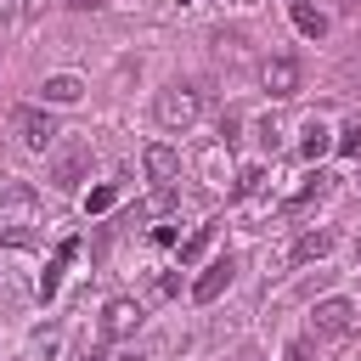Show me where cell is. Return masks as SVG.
Here are the masks:
<instances>
[{"label":"cell","instance_id":"cell-1","mask_svg":"<svg viewBox=\"0 0 361 361\" xmlns=\"http://www.w3.org/2000/svg\"><path fill=\"white\" fill-rule=\"evenodd\" d=\"M34 220H39V192H34L28 180L0 186V243L28 248V243H34Z\"/></svg>","mask_w":361,"mask_h":361},{"label":"cell","instance_id":"cell-2","mask_svg":"<svg viewBox=\"0 0 361 361\" xmlns=\"http://www.w3.org/2000/svg\"><path fill=\"white\" fill-rule=\"evenodd\" d=\"M197 113H203V96L192 90V85H164L158 90V102H152V118L164 124V130H186V124H197Z\"/></svg>","mask_w":361,"mask_h":361},{"label":"cell","instance_id":"cell-3","mask_svg":"<svg viewBox=\"0 0 361 361\" xmlns=\"http://www.w3.org/2000/svg\"><path fill=\"white\" fill-rule=\"evenodd\" d=\"M11 130H17V141L28 147V152H45L62 130H56V118H51V107H17L11 113Z\"/></svg>","mask_w":361,"mask_h":361},{"label":"cell","instance_id":"cell-4","mask_svg":"<svg viewBox=\"0 0 361 361\" xmlns=\"http://www.w3.org/2000/svg\"><path fill=\"white\" fill-rule=\"evenodd\" d=\"M259 85H265L276 102H288V96H299V85H305V68H299L293 56H265V68H259Z\"/></svg>","mask_w":361,"mask_h":361},{"label":"cell","instance_id":"cell-5","mask_svg":"<svg viewBox=\"0 0 361 361\" xmlns=\"http://www.w3.org/2000/svg\"><path fill=\"white\" fill-rule=\"evenodd\" d=\"M231 276H237V259H231V254L209 259V265H203V276L192 282V299H197V305H214V299L231 288Z\"/></svg>","mask_w":361,"mask_h":361},{"label":"cell","instance_id":"cell-6","mask_svg":"<svg viewBox=\"0 0 361 361\" xmlns=\"http://www.w3.org/2000/svg\"><path fill=\"white\" fill-rule=\"evenodd\" d=\"M355 316H361V310H355L350 299H316L310 327H316V333H327V338H338V333H350V327H355Z\"/></svg>","mask_w":361,"mask_h":361},{"label":"cell","instance_id":"cell-7","mask_svg":"<svg viewBox=\"0 0 361 361\" xmlns=\"http://www.w3.org/2000/svg\"><path fill=\"white\" fill-rule=\"evenodd\" d=\"M141 333V305L135 299H107L102 305V338H130Z\"/></svg>","mask_w":361,"mask_h":361},{"label":"cell","instance_id":"cell-8","mask_svg":"<svg viewBox=\"0 0 361 361\" xmlns=\"http://www.w3.org/2000/svg\"><path fill=\"white\" fill-rule=\"evenodd\" d=\"M141 169H147V180H152V186H175V175H180V158H175V147L152 141V147L141 152Z\"/></svg>","mask_w":361,"mask_h":361},{"label":"cell","instance_id":"cell-9","mask_svg":"<svg viewBox=\"0 0 361 361\" xmlns=\"http://www.w3.org/2000/svg\"><path fill=\"white\" fill-rule=\"evenodd\" d=\"M85 96V79H73V73H51L45 85H39V107H68V102H79Z\"/></svg>","mask_w":361,"mask_h":361},{"label":"cell","instance_id":"cell-10","mask_svg":"<svg viewBox=\"0 0 361 361\" xmlns=\"http://www.w3.org/2000/svg\"><path fill=\"white\" fill-rule=\"evenodd\" d=\"M85 169H90V152L79 147V152H68V158H56V169H51V186H56V192H73Z\"/></svg>","mask_w":361,"mask_h":361},{"label":"cell","instance_id":"cell-11","mask_svg":"<svg viewBox=\"0 0 361 361\" xmlns=\"http://www.w3.org/2000/svg\"><path fill=\"white\" fill-rule=\"evenodd\" d=\"M333 243H338L333 231H305V237L293 243V265H310V259H327V254H333Z\"/></svg>","mask_w":361,"mask_h":361},{"label":"cell","instance_id":"cell-12","mask_svg":"<svg viewBox=\"0 0 361 361\" xmlns=\"http://www.w3.org/2000/svg\"><path fill=\"white\" fill-rule=\"evenodd\" d=\"M79 254V243L68 237V243H56V254H51V265H45V276H39V299H51L56 293V282H62V271H68V259Z\"/></svg>","mask_w":361,"mask_h":361},{"label":"cell","instance_id":"cell-13","mask_svg":"<svg viewBox=\"0 0 361 361\" xmlns=\"http://www.w3.org/2000/svg\"><path fill=\"white\" fill-rule=\"evenodd\" d=\"M288 11H293V28H299L305 39H322V34H327V17H322L316 6H305V0H293Z\"/></svg>","mask_w":361,"mask_h":361},{"label":"cell","instance_id":"cell-14","mask_svg":"<svg viewBox=\"0 0 361 361\" xmlns=\"http://www.w3.org/2000/svg\"><path fill=\"white\" fill-rule=\"evenodd\" d=\"M299 152H305V158H310V164H316V158H322V152H333V130H327V124H316V118H310V124H305V141H299Z\"/></svg>","mask_w":361,"mask_h":361},{"label":"cell","instance_id":"cell-15","mask_svg":"<svg viewBox=\"0 0 361 361\" xmlns=\"http://www.w3.org/2000/svg\"><path fill=\"white\" fill-rule=\"evenodd\" d=\"M333 152H338V158H361V118L344 124V130L333 135Z\"/></svg>","mask_w":361,"mask_h":361},{"label":"cell","instance_id":"cell-16","mask_svg":"<svg viewBox=\"0 0 361 361\" xmlns=\"http://www.w3.org/2000/svg\"><path fill=\"white\" fill-rule=\"evenodd\" d=\"M209 243H214V226H197V231H192V237L180 243V265H192V259H197V254H203Z\"/></svg>","mask_w":361,"mask_h":361},{"label":"cell","instance_id":"cell-17","mask_svg":"<svg viewBox=\"0 0 361 361\" xmlns=\"http://www.w3.org/2000/svg\"><path fill=\"white\" fill-rule=\"evenodd\" d=\"M113 197H118V186H96V192L85 197V214H107V209H113Z\"/></svg>","mask_w":361,"mask_h":361},{"label":"cell","instance_id":"cell-18","mask_svg":"<svg viewBox=\"0 0 361 361\" xmlns=\"http://www.w3.org/2000/svg\"><path fill=\"white\" fill-rule=\"evenodd\" d=\"M259 180H265V175H259V169H243V175H237V197H248V192H254V186H259Z\"/></svg>","mask_w":361,"mask_h":361},{"label":"cell","instance_id":"cell-19","mask_svg":"<svg viewBox=\"0 0 361 361\" xmlns=\"http://www.w3.org/2000/svg\"><path fill=\"white\" fill-rule=\"evenodd\" d=\"M282 361H310V344H305V338H293V344H288V355H282Z\"/></svg>","mask_w":361,"mask_h":361},{"label":"cell","instance_id":"cell-20","mask_svg":"<svg viewBox=\"0 0 361 361\" xmlns=\"http://www.w3.org/2000/svg\"><path fill=\"white\" fill-rule=\"evenodd\" d=\"M118 361H147V350H135V344H130V350H124Z\"/></svg>","mask_w":361,"mask_h":361},{"label":"cell","instance_id":"cell-21","mask_svg":"<svg viewBox=\"0 0 361 361\" xmlns=\"http://www.w3.org/2000/svg\"><path fill=\"white\" fill-rule=\"evenodd\" d=\"M68 6H73V11H96L102 0H68Z\"/></svg>","mask_w":361,"mask_h":361},{"label":"cell","instance_id":"cell-22","mask_svg":"<svg viewBox=\"0 0 361 361\" xmlns=\"http://www.w3.org/2000/svg\"><path fill=\"white\" fill-rule=\"evenodd\" d=\"M79 361H102V350H79Z\"/></svg>","mask_w":361,"mask_h":361},{"label":"cell","instance_id":"cell-23","mask_svg":"<svg viewBox=\"0 0 361 361\" xmlns=\"http://www.w3.org/2000/svg\"><path fill=\"white\" fill-rule=\"evenodd\" d=\"M237 361H259V350H243V355H237Z\"/></svg>","mask_w":361,"mask_h":361},{"label":"cell","instance_id":"cell-24","mask_svg":"<svg viewBox=\"0 0 361 361\" xmlns=\"http://www.w3.org/2000/svg\"><path fill=\"white\" fill-rule=\"evenodd\" d=\"M355 310H361V305H355Z\"/></svg>","mask_w":361,"mask_h":361}]
</instances>
